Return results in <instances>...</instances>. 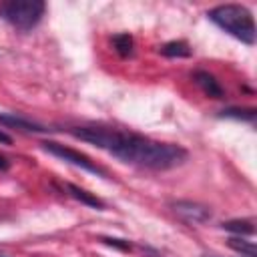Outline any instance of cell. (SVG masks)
<instances>
[{
    "label": "cell",
    "instance_id": "obj_1",
    "mask_svg": "<svg viewBox=\"0 0 257 257\" xmlns=\"http://www.w3.org/2000/svg\"><path fill=\"white\" fill-rule=\"evenodd\" d=\"M72 135L80 141H86L110 153L112 157L124 163L147 167L153 171H167L187 161V151L183 147L171 143H159L137 133H126L106 126H76L72 128Z\"/></svg>",
    "mask_w": 257,
    "mask_h": 257
},
{
    "label": "cell",
    "instance_id": "obj_2",
    "mask_svg": "<svg viewBox=\"0 0 257 257\" xmlns=\"http://www.w3.org/2000/svg\"><path fill=\"white\" fill-rule=\"evenodd\" d=\"M209 20L245 44H255L257 32L251 12L241 4H221L209 10Z\"/></svg>",
    "mask_w": 257,
    "mask_h": 257
},
{
    "label": "cell",
    "instance_id": "obj_3",
    "mask_svg": "<svg viewBox=\"0 0 257 257\" xmlns=\"http://www.w3.org/2000/svg\"><path fill=\"white\" fill-rule=\"evenodd\" d=\"M44 8L40 0H8L0 4V18L18 30H32L40 22Z\"/></svg>",
    "mask_w": 257,
    "mask_h": 257
},
{
    "label": "cell",
    "instance_id": "obj_4",
    "mask_svg": "<svg viewBox=\"0 0 257 257\" xmlns=\"http://www.w3.org/2000/svg\"><path fill=\"white\" fill-rule=\"evenodd\" d=\"M42 149L48 151L50 155H54V157H58V159H62V161L74 165V167H80V169H84V171H88V173L106 177V173H104L98 165H94L86 155H82V153H78V151H74V149H68V147L58 145V143H52V141H44V143H42Z\"/></svg>",
    "mask_w": 257,
    "mask_h": 257
},
{
    "label": "cell",
    "instance_id": "obj_5",
    "mask_svg": "<svg viewBox=\"0 0 257 257\" xmlns=\"http://www.w3.org/2000/svg\"><path fill=\"white\" fill-rule=\"evenodd\" d=\"M171 207H173L175 215L181 217L187 223H205V221L211 219L209 207H205L201 203H195V201H175Z\"/></svg>",
    "mask_w": 257,
    "mask_h": 257
},
{
    "label": "cell",
    "instance_id": "obj_6",
    "mask_svg": "<svg viewBox=\"0 0 257 257\" xmlns=\"http://www.w3.org/2000/svg\"><path fill=\"white\" fill-rule=\"evenodd\" d=\"M195 82H197V84L201 86V90H203L205 94H209L211 98H223V96H225L223 86L215 80L213 74H209V72H205V70L195 72Z\"/></svg>",
    "mask_w": 257,
    "mask_h": 257
},
{
    "label": "cell",
    "instance_id": "obj_7",
    "mask_svg": "<svg viewBox=\"0 0 257 257\" xmlns=\"http://www.w3.org/2000/svg\"><path fill=\"white\" fill-rule=\"evenodd\" d=\"M0 122L6 124V126H14V128H22V131H28V133H46L48 128L42 126V124H36L28 118H22L18 114H4L0 112Z\"/></svg>",
    "mask_w": 257,
    "mask_h": 257
},
{
    "label": "cell",
    "instance_id": "obj_8",
    "mask_svg": "<svg viewBox=\"0 0 257 257\" xmlns=\"http://www.w3.org/2000/svg\"><path fill=\"white\" fill-rule=\"evenodd\" d=\"M64 187H66L68 195L74 197L76 201H80V203H84V205H88V207H94V209H104V203H102L98 197H94L92 193H88V191H84V189H80V187H76V185H72V183H66Z\"/></svg>",
    "mask_w": 257,
    "mask_h": 257
},
{
    "label": "cell",
    "instance_id": "obj_9",
    "mask_svg": "<svg viewBox=\"0 0 257 257\" xmlns=\"http://www.w3.org/2000/svg\"><path fill=\"white\" fill-rule=\"evenodd\" d=\"M161 54H165L169 58H187V56H191V48L183 40H173L161 48Z\"/></svg>",
    "mask_w": 257,
    "mask_h": 257
},
{
    "label": "cell",
    "instance_id": "obj_10",
    "mask_svg": "<svg viewBox=\"0 0 257 257\" xmlns=\"http://www.w3.org/2000/svg\"><path fill=\"white\" fill-rule=\"evenodd\" d=\"M221 227L225 231H231V233H237V235H253L255 233V225L249 219H233V221L223 223Z\"/></svg>",
    "mask_w": 257,
    "mask_h": 257
},
{
    "label": "cell",
    "instance_id": "obj_11",
    "mask_svg": "<svg viewBox=\"0 0 257 257\" xmlns=\"http://www.w3.org/2000/svg\"><path fill=\"white\" fill-rule=\"evenodd\" d=\"M112 44H114V50H116L120 56H131V54H133L135 40H133L131 34H126V32L114 34V36H112Z\"/></svg>",
    "mask_w": 257,
    "mask_h": 257
},
{
    "label": "cell",
    "instance_id": "obj_12",
    "mask_svg": "<svg viewBox=\"0 0 257 257\" xmlns=\"http://www.w3.org/2000/svg\"><path fill=\"white\" fill-rule=\"evenodd\" d=\"M229 247H231L233 251L245 255V257H257V249H255L253 241H245V239H241V237H231V239H229Z\"/></svg>",
    "mask_w": 257,
    "mask_h": 257
},
{
    "label": "cell",
    "instance_id": "obj_13",
    "mask_svg": "<svg viewBox=\"0 0 257 257\" xmlns=\"http://www.w3.org/2000/svg\"><path fill=\"white\" fill-rule=\"evenodd\" d=\"M221 116L227 118H237V120H255V110L253 108H227L221 112Z\"/></svg>",
    "mask_w": 257,
    "mask_h": 257
},
{
    "label": "cell",
    "instance_id": "obj_14",
    "mask_svg": "<svg viewBox=\"0 0 257 257\" xmlns=\"http://www.w3.org/2000/svg\"><path fill=\"white\" fill-rule=\"evenodd\" d=\"M100 241H102V243H106V245H110V247H116V249H120V251H131V243H128V241H124V239L102 237Z\"/></svg>",
    "mask_w": 257,
    "mask_h": 257
},
{
    "label": "cell",
    "instance_id": "obj_15",
    "mask_svg": "<svg viewBox=\"0 0 257 257\" xmlns=\"http://www.w3.org/2000/svg\"><path fill=\"white\" fill-rule=\"evenodd\" d=\"M8 167H10V161L4 155H0V171H8Z\"/></svg>",
    "mask_w": 257,
    "mask_h": 257
},
{
    "label": "cell",
    "instance_id": "obj_16",
    "mask_svg": "<svg viewBox=\"0 0 257 257\" xmlns=\"http://www.w3.org/2000/svg\"><path fill=\"white\" fill-rule=\"evenodd\" d=\"M0 143H4V145H10V143H12V139H10L6 133H2V131H0Z\"/></svg>",
    "mask_w": 257,
    "mask_h": 257
},
{
    "label": "cell",
    "instance_id": "obj_17",
    "mask_svg": "<svg viewBox=\"0 0 257 257\" xmlns=\"http://www.w3.org/2000/svg\"><path fill=\"white\" fill-rule=\"evenodd\" d=\"M205 257H215V255H205Z\"/></svg>",
    "mask_w": 257,
    "mask_h": 257
},
{
    "label": "cell",
    "instance_id": "obj_18",
    "mask_svg": "<svg viewBox=\"0 0 257 257\" xmlns=\"http://www.w3.org/2000/svg\"><path fill=\"white\" fill-rule=\"evenodd\" d=\"M0 257H4V255H0Z\"/></svg>",
    "mask_w": 257,
    "mask_h": 257
}]
</instances>
